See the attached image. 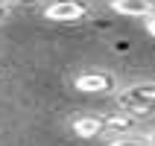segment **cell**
I'll return each instance as SVG.
<instances>
[{"label": "cell", "mask_w": 155, "mask_h": 146, "mask_svg": "<svg viewBox=\"0 0 155 146\" xmlns=\"http://www.w3.org/2000/svg\"><path fill=\"white\" fill-rule=\"evenodd\" d=\"M117 105L132 117L155 114V82H135L117 94Z\"/></svg>", "instance_id": "1"}, {"label": "cell", "mask_w": 155, "mask_h": 146, "mask_svg": "<svg viewBox=\"0 0 155 146\" xmlns=\"http://www.w3.org/2000/svg\"><path fill=\"white\" fill-rule=\"evenodd\" d=\"M132 129H135V117L126 111H111L103 117V135H108V138H126V135H132Z\"/></svg>", "instance_id": "4"}, {"label": "cell", "mask_w": 155, "mask_h": 146, "mask_svg": "<svg viewBox=\"0 0 155 146\" xmlns=\"http://www.w3.org/2000/svg\"><path fill=\"white\" fill-rule=\"evenodd\" d=\"M111 9L126 18H152L155 15V0H111Z\"/></svg>", "instance_id": "5"}, {"label": "cell", "mask_w": 155, "mask_h": 146, "mask_svg": "<svg viewBox=\"0 0 155 146\" xmlns=\"http://www.w3.org/2000/svg\"><path fill=\"white\" fill-rule=\"evenodd\" d=\"M73 85L82 94H111L117 88V79L111 73H105V70H85V73H79L73 79Z\"/></svg>", "instance_id": "3"}, {"label": "cell", "mask_w": 155, "mask_h": 146, "mask_svg": "<svg viewBox=\"0 0 155 146\" xmlns=\"http://www.w3.org/2000/svg\"><path fill=\"white\" fill-rule=\"evenodd\" d=\"M147 32H149V35H152V38H155V15H152V18H149V21H147Z\"/></svg>", "instance_id": "8"}, {"label": "cell", "mask_w": 155, "mask_h": 146, "mask_svg": "<svg viewBox=\"0 0 155 146\" xmlns=\"http://www.w3.org/2000/svg\"><path fill=\"white\" fill-rule=\"evenodd\" d=\"M147 140H149V146H155V129H152V131L147 135Z\"/></svg>", "instance_id": "9"}, {"label": "cell", "mask_w": 155, "mask_h": 146, "mask_svg": "<svg viewBox=\"0 0 155 146\" xmlns=\"http://www.w3.org/2000/svg\"><path fill=\"white\" fill-rule=\"evenodd\" d=\"M44 18L56 21V24H73V21L88 18V3H82V0H50L44 6Z\"/></svg>", "instance_id": "2"}, {"label": "cell", "mask_w": 155, "mask_h": 146, "mask_svg": "<svg viewBox=\"0 0 155 146\" xmlns=\"http://www.w3.org/2000/svg\"><path fill=\"white\" fill-rule=\"evenodd\" d=\"M70 129L82 140H94V138L103 135V117L100 114H79V117L70 120Z\"/></svg>", "instance_id": "6"}, {"label": "cell", "mask_w": 155, "mask_h": 146, "mask_svg": "<svg viewBox=\"0 0 155 146\" xmlns=\"http://www.w3.org/2000/svg\"><path fill=\"white\" fill-rule=\"evenodd\" d=\"M3 18H6V3L0 0V21H3Z\"/></svg>", "instance_id": "10"}, {"label": "cell", "mask_w": 155, "mask_h": 146, "mask_svg": "<svg viewBox=\"0 0 155 146\" xmlns=\"http://www.w3.org/2000/svg\"><path fill=\"white\" fill-rule=\"evenodd\" d=\"M108 146H149V140H147V135H143V138H138V135H126V138H114Z\"/></svg>", "instance_id": "7"}]
</instances>
